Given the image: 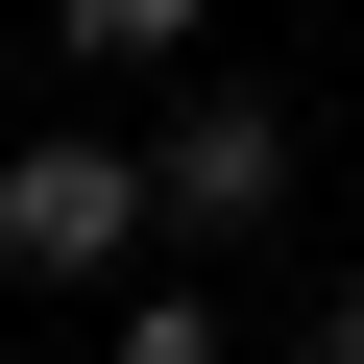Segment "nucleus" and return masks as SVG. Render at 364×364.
Here are the masks:
<instances>
[{"label": "nucleus", "instance_id": "nucleus-1", "mask_svg": "<svg viewBox=\"0 0 364 364\" xmlns=\"http://www.w3.org/2000/svg\"><path fill=\"white\" fill-rule=\"evenodd\" d=\"M146 243V170L122 146H25V170H0V267H25V291H97Z\"/></svg>", "mask_w": 364, "mask_h": 364}, {"label": "nucleus", "instance_id": "nucleus-2", "mask_svg": "<svg viewBox=\"0 0 364 364\" xmlns=\"http://www.w3.org/2000/svg\"><path fill=\"white\" fill-rule=\"evenodd\" d=\"M146 195H170V219H267V195H291V122H267V97H195Z\"/></svg>", "mask_w": 364, "mask_h": 364}, {"label": "nucleus", "instance_id": "nucleus-3", "mask_svg": "<svg viewBox=\"0 0 364 364\" xmlns=\"http://www.w3.org/2000/svg\"><path fill=\"white\" fill-rule=\"evenodd\" d=\"M73 49H97V73H170V49H195V0H73Z\"/></svg>", "mask_w": 364, "mask_h": 364}, {"label": "nucleus", "instance_id": "nucleus-4", "mask_svg": "<svg viewBox=\"0 0 364 364\" xmlns=\"http://www.w3.org/2000/svg\"><path fill=\"white\" fill-rule=\"evenodd\" d=\"M122 364H219V316H195V291H146V316H122Z\"/></svg>", "mask_w": 364, "mask_h": 364}, {"label": "nucleus", "instance_id": "nucleus-5", "mask_svg": "<svg viewBox=\"0 0 364 364\" xmlns=\"http://www.w3.org/2000/svg\"><path fill=\"white\" fill-rule=\"evenodd\" d=\"M316 364H364V291H316Z\"/></svg>", "mask_w": 364, "mask_h": 364}]
</instances>
